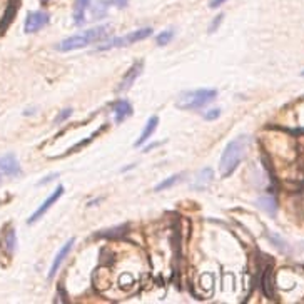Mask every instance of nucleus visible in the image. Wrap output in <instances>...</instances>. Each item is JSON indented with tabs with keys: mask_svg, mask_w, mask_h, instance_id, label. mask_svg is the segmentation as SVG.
<instances>
[{
	"mask_svg": "<svg viewBox=\"0 0 304 304\" xmlns=\"http://www.w3.org/2000/svg\"><path fill=\"white\" fill-rule=\"evenodd\" d=\"M181 179V176H171V177H167V179H165V181H162V182H159V184L156 186V187H154V191H156V192H160V191H165V189H169V187H172V186H174L176 184V182L177 181H179Z\"/></svg>",
	"mask_w": 304,
	"mask_h": 304,
	"instance_id": "obj_15",
	"label": "nucleus"
},
{
	"mask_svg": "<svg viewBox=\"0 0 304 304\" xmlns=\"http://www.w3.org/2000/svg\"><path fill=\"white\" fill-rule=\"evenodd\" d=\"M269 239H273L274 243H276V246H278V248H279L281 251H286V252L289 251V249H288V246H286V243H284V241H283V239H279V238L276 236V234H269Z\"/></svg>",
	"mask_w": 304,
	"mask_h": 304,
	"instance_id": "obj_18",
	"label": "nucleus"
},
{
	"mask_svg": "<svg viewBox=\"0 0 304 304\" xmlns=\"http://www.w3.org/2000/svg\"><path fill=\"white\" fill-rule=\"evenodd\" d=\"M222 19H224V15H222V14H219V15L216 17L214 20H212V24H211V27H209V32H211V33H214V32L217 30V28H219V25H221Z\"/></svg>",
	"mask_w": 304,
	"mask_h": 304,
	"instance_id": "obj_20",
	"label": "nucleus"
},
{
	"mask_svg": "<svg viewBox=\"0 0 304 304\" xmlns=\"http://www.w3.org/2000/svg\"><path fill=\"white\" fill-rule=\"evenodd\" d=\"M219 116H221V109H211V111H208L204 114V119L206 120H216Z\"/></svg>",
	"mask_w": 304,
	"mask_h": 304,
	"instance_id": "obj_19",
	"label": "nucleus"
},
{
	"mask_svg": "<svg viewBox=\"0 0 304 304\" xmlns=\"http://www.w3.org/2000/svg\"><path fill=\"white\" fill-rule=\"evenodd\" d=\"M248 144H249V137L239 136L226 146L224 152H222L221 156V162H219V171L222 177H229L238 169V165L244 157L246 149H248Z\"/></svg>",
	"mask_w": 304,
	"mask_h": 304,
	"instance_id": "obj_1",
	"label": "nucleus"
},
{
	"mask_svg": "<svg viewBox=\"0 0 304 304\" xmlns=\"http://www.w3.org/2000/svg\"><path fill=\"white\" fill-rule=\"evenodd\" d=\"M216 97H217L216 89H197L191 90V92H182L179 99H177L176 106L181 111H196V109H202L208 104H211Z\"/></svg>",
	"mask_w": 304,
	"mask_h": 304,
	"instance_id": "obj_3",
	"label": "nucleus"
},
{
	"mask_svg": "<svg viewBox=\"0 0 304 304\" xmlns=\"http://www.w3.org/2000/svg\"><path fill=\"white\" fill-rule=\"evenodd\" d=\"M42 2H49V0H42Z\"/></svg>",
	"mask_w": 304,
	"mask_h": 304,
	"instance_id": "obj_24",
	"label": "nucleus"
},
{
	"mask_svg": "<svg viewBox=\"0 0 304 304\" xmlns=\"http://www.w3.org/2000/svg\"><path fill=\"white\" fill-rule=\"evenodd\" d=\"M257 206H259L261 209H264L267 214L274 216L278 211V204H276V199L271 197V196H266V197H261L259 200H257Z\"/></svg>",
	"mask_w": 304,
	"mask_h": 304,
	"instance_id": "obj_14",
	"label": "nucleus"
},
{
	"mask_svg": "<svg viewBox=\"0 0 304 304\" xmlns=\"http://www.w3.org/2000/svg\"><path fill=\"white\" fill-rule=\"evenodd\" d=\"M157 124H159V117H157V116H152L151 119H149V120H147V124H146V127H144V130H142L141 137H139V139H137V141L134 142V146H136V147L144 146L146 142H147V141L152 137V134L156 132Z\"/></svg>",
	"mask_w": 304,
	"mask_h": 304,
	"instance_id": "obj_10",
	"label": "nucleus"
},
{
	"mask_svg": "<svg viewBox=\"0 0 304 304\" xmlns=\"http://www.w3.org/2000/svg\"><path fill=\"white\" fill-rule=\"evenodd\" d=\"M142 67H144V62H142V60L136 62V64H134L132 67H130V71H129L127 74H125L124 79H122V82H120V85H119V90H120V92H122V90L130 89V85H132V84L136 82V79L141 76Z\"/></svg>",
	"mask_w": 304,
	"mask_h": 304,
	"instance_id": "obj_7",
	"label": "nucleus"
},
{
	"mask_svg": "<svg viewBox=\"0 0 304 304\" xmlns=\"http://www.w3.org/2000/svg\"><path fill=\"white\" fill-rule=\"evenodd\" d=\"M149 36H152V28L146 27V28H141V30L130 32V33H127V36H124V37H116V39L109 40L107 44L100 45L99 50H107V49H114V47H124V45H130L134 42H139V40H144Z\"/></svg>",
	"mask_w": 304,
	"mask_h": 304,
	"instance_id": "obj_4",
	"label": "nucleus"
},
{
	"mask_svg": "<svg viewBox=\"0 0 304 304\" xmlns=\"http://www.w3.org/2000/svg\"><path fill=\"white\" fill-rule=\"evenodd\" d=\"M14 246H15V232H14V229H9L7 236H5V249H7L9 254L14 251Z\"/></svg>",
	"mask_w": 304,
	"mask_h": 304,
	"instance_id": "obj_16",
	"label": "nucleus"
},
{
	"mask_svg": "<svg viewBox=\"0 0 304 304\" xmlns=\"http://www.w3.org/2000/svg\"><path fill=\"white\" fill-rule=\"evenodd\" d=\"M130 116H132V106H130L127 100H119L117 104L114 106V119H116L117 124L124 122V120Z\"/></svg>",
	"mask_w": 304,
	"mask_h": 304,
	"instance_id": "obj_12",
	"label": "nucleus"
},
{
	"mask_svg": "<svg viewBox=\"0 0 304 304\" xmlns=\"http://www.w3.org/2000/svg\"><path fill=\"white\" fill-rule=\"evenodd\" d=\"M172 37H174V30H165L162 33H159L157 39H156V42H157V45H165V44L171 42Z\"/></svg>",
	"mask_w": 304,
	"mask_h": 304,
	"instance_id": "obj_17",
	"label": "nucleus"
},
{
	"mask_svg": "<svg viewBox=\"0 0 304 304\" xmlns=\"http://www.w3.org/2000/svg\"><path fill=\"white\" fill-rule=\"evenodd\" d=\"M301 76H304V71H302V72H301Z\"/></svg>",
	"mask_w": 304,
	"mask_h": 304,
	"instance_id": "obj_25",
	"label": "nucleus"
},
{
	"mask_svg": "<svg viewBox=\"0 0 304 304\" xmlns=\"http://www.w3.org/2000/svg\"><path fill=\"white\" fill-rule=\"evenodd\" d=\"M90 7V0H76V7H74V22L76 25H82L85 20V12Z\"/></svg>",
	"mask_w": 304,
	"mask_h": 304,
	"instance_id": "obj_13",
	"label": "nucleus"
},
{
	"mask_svg": "<svg viewBox=\"0 0 304 304\" xmlns=\"http://www.w3.org/2000/svg\"><path fill=\"white\" fill-rule=\"evenodd\" d=\"M74 243H76V239H71V241H67V243L64 244V248H62L60 251H59V254L55 256V259H54V262H52V267H50V273H49V278L52 279L55 274H57V271H59V267L62 266V262L65 261V257L69 256V252H71V249H72V246H74Z\"/></svg>",
	"mask_w": 304,
	"mask_h": 304,
	"instance_id": "obj_8",
	"label": "nucleus"
},
{
	"mask_svg": "<svg viewBox=\"0 0 304 304\" xmlns=\"http://www.w3.org/2000/svg\"><path fill=\"white\" fill-rule=\"evenodd\" d=\"M127 2H129V0H112V2H109V5L114 4V5H117V7H125Z\"/></svg>",
	"mask_w": 304,
	"mask_h": 304,
	"instance_id": "obj_22",
	"label": "nucleus"
},
{
	"mask_svg": "<svg viewBox=\"0 0 304 304\" xmlns=\"http://www.w3.org/2000/svg\"><path fill=\"white\" fill-rule=\"evenodd\" d=\"M212 181H214V171H212L211 167H206L200 172H197L196 181L192 182V189H196V191H202V189L208 187Z\"/></svg>",
	"mask_w": 304,
	"mask_h": 304,
	"instance_id": "obj_11",
	"label": "nucleus"
},
{
	"mask_svg": "<svg viewBox=\"0 0 304 304\" xmlns=\"http://www.w3.org/2000/svg\"><path fill=\"white\" fill-rule=\"evenodd\" d=\"M71 114H72V109H64V112H60L59 116L55 117V124H60L62 120H65Z\"/></svg>",
	"mask_w": 304,
	"mask_h": 304,
	"instance_id": "obj_21",
	"label": "nucleus"
},
{
	"mask_svg": "<svg viewBox=\"0 0 304 304\" xmlns=\"http://www.w3.org/2000/svg\"><path fill=\"white\" fill-rule=\"evenodd\" d=\"M224 2H226V0H211L209 7H211V9H217V7H219V5H222Z\"/></svg>",
	"mask_w": 304,
	"mask_h": 304,
	"instance_id": "obj_23",
	"label": "nucleus"
},
{
	"mask_svg": "<svg viewBox=\"0 0 304 304\" xmlns=\"http://www.w3.org/2000/svg\"><path fill=\"white\" fill-rule=\"evenodd\" d=\"M109 32H111V25H99V27L89 28V30H84L80 33H76V36H72V37L64 39L59 45H57V50H60V52H71V50L87 47V45L92 42H100V40H104L109 36Z\"/></svg>",
	"mask_w": 304,
	"mask_h": 304,
	"instance_id": "obj_2",
	"label": "nucleus"
},
{
	"mask_svg": "<svg viewBox=\"0 0 304 304\" xmlns=\"http://www.w3.org/2000/svg\"><path fill=\"white\" fill-rule=\"evenodd\" d=\"M47 24H49V14H45V12H30L27 15V20H25V32L27 33L37 32V30H40V28L45 27Z\"/></svg>",
	"mask_w": 304,
	"mask_h": 304,
	"instance_id": "obj_6",
	"label": "nucleus"
},
{
	"mask_svg": "<svg viewBox=\"0 0 304 304\" xmlns=\"http://www.w3.org/2000/svg\"><path fill=\"white\" fill-rule=\"evenodd\" d=\"M0 169L9 176L20 174V165H19V162H17L14 154H5V156L0 157Z\"/></svg>",
	"mask_w": 304,
	"mask_h": 304,
	"instance_id": "obj_9",
	"label": "nucleus"
},
{
	"mask_svg": "<svg viewBox=\"0 0 304 304\" xmlns=\"http://www.w3.org/2000/svg\"><path fill=\"white\" fill-rule=\"evenodd\" d=\"M62 194H64V187L59 186V187H57L55 191L47 197V200H45V202H44L42 206H40V208H39L36 212H33L32 217H30V219H28V224H33V222H36V221H39L40 217H42V216L45 214V212H47V211H49V209L52 208V206L57 202V200H59V199L62 197Z\"/></svg>",
	"mask_w": 304,
	"mask_h": 304,
	"instance_id": "obj_5",
	"label": "nucleus"
}]
</instances>
